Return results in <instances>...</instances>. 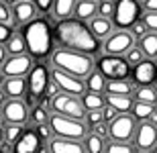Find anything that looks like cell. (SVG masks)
<instances>
[{
	"mask_svg": "<svg viewBox=\"0 0 157 153\" xmlns=\"http://www.w3.org/2000/svg\"><path fill=\"white\" fill-rule=\"evenodd\" d=\"M51 35L59 45V49H71V51L88 53V55L100 51V41L90 33L88 25L80 18H59Z\"/></svg>",
	"mask_w": 157,
	"mask_h": 153,
	"instance_id": "6da1fadb",
	"label": "cell"
},
{
	"mask_svg": "<svg viewBox=\"0 0 157 153\" xmlns=\"http://www.w3.org/2000/svg\"><path fill=\"white\" fill-rule=\"evenodd\" d=\"M23 39L25 47L29 51L31 59H43L47 55H51V27L45 18H33L27 25H23Z\"/></svg>",
	"mask_w": 157,
	"mask_h": 153,
	"instance_id": "7a4b0ae2",
	"label": "cell"
},
{
	"mask_svg": "<svg viewBox=\"0 0 157 153\" xmlns=\"http://www.w3.org/2000/svg\"><path fill=\"white\" fill-rule=\"evenodd\" d=\"M51 61L57 70L65 71V74H71L76 78H86L90 71H94V65H96L92 55L71 51V49H57V51H53Z\"/></svg>",
	"mask_w": 157,
	"mask_h": 153,
	"instance_id": "3957f363",
	"label": "cell"
},
{
	"mask_svg": "<svg viewBox=\"0 0 157 153\" xmlns=\"http://www.w3.org/2000/svg\"><path fill=\"white\" fill-rule=\"evenodd\" d=\"M49 129L51 133H55V137H63V139H76V141H82L86 137V124L82 120H76V118H70V117H63V114H57L53 112L49 120Z\"/></svg>",
	"mask_w": 157,
	"mask_h": 153,
	"instance_id": "277c9868",
	"label": "cell"
},
{
	"mask_svg": "<svg viewBox=\"0 0 157 153\" xmlns=\"http://www.w3.org/2000/svg\"><path fill=\"white\" fill-rule=\"evenodd\" d=\"M49 70H47L45 63H35L31 65L29 74H27V92L29 94V102L31 104H37L39 100L45 98V92H47V84H49Z\"/></svg>",
	"mask_w": 157,
	"mask_h": 153,
	"instance_id": "5b68a950",
	"label": "cell"
},
{
	"mask_svg": "<svg viewBox=\"0 0 157 153\" xmlns=\"http://www.w3.org/2000/svg\"><path fill=\"white\" fill-rule=\"evenodd\" d=\"M141 6L139 0H114V8H112V27H118V29L127 31L135 21L141 18Z\"/></svg>",
	"mask_w": 157,
	"mask_h": 153,
	"instance_id": "8992f818",
	"label": "cell"
},
{
	"mask_svg": "<svg viewBox=\"0 0 157 153\" xmlns=\"http://www.w3.org/2000/svg\"><path fill=\"white\" fill-rule=\"evenodd\" d=\"M96 65L104 80H128L131 78V65L121 55H102L96 61Z\"/></svg>",
	"mask_w": 157,
	"mask_h": 153,
	"instance_id": "52a82bcc",
	"label": "cell"
},
{
	"mask_svg": "<svg viewBox=\"0 0 157 153\" xmlns=\"http://www.w3.org/2000/svg\"><path fill=\"white\" fill-rule=\"evenodd\" d=\"M51 106L57 114H63V117L76 118V120H82L86 117V108L82 104L80 96H71V94H57L51 98Z\"/></svg>",
	"mask_w": 157,
	"mask_h": 153,
	"instance_id": "ba28073f",
	"label": "cell"
},
{
	"mask_svg": "<svg viewBox=\"0 0 157 153\" xmlns=\"http://www.w3.org/2000/svg\"><path fill=\"white\" fill-rule=\"evenodd\" d=\"M135 118L131 114H117L108 123V135L117 143H128L135 135Z\"/></svg>",
	"mask_w": 157,
	"mask_h": 153,
	"instance_id": "9c48e42d",
	"label": "cell"
},
{
	"mask_svg": "<svg viewBox=\"0 0 157 153\" xmlns=\"http://www.w3.org/2000/svg\"><path fill=\"white\" fill-rule=\"evenodd\" d=\"M49 78L57 84L59 92H63V94L82 96L84 92H86V84H84L82 78H76V76H71V74H65V71L57 70V67H53V70L49 71Z\"/></svg>",
	"mask_w": 157,
	"mask_h": 153,
	"instance_id": "30bf717a",
	"label": "cell"
},
{
	"mask_svg": "<svg viewBox=\"0 0 157 153\" xmlns=\"http://www.w3.org/2000/svg\"><path fill=\"white\" fill-rule=\"evenodd\" d=\"M0 114L2 120L6 124H25L29 120V108L27 102H23L21 98H10L0 106Z\"/></svg>",
	"mask_w": 157,
	"mask_h": 153,
	"instance_id": "8fae6325",
	"label": "cell"
},
{
	"mask_svg": "<svg viewBox=\"0 0 157 153\" xmlns=\"http://www.w3.org/2000/svg\"><path fill=\"white\" fill-rule=\"evenodd\" d=\"M31 65H33V59L29 55H10V57H6L0 65V74L6 78H25L29 74Z\"/></svg>",
	"mask_w": 157,
	"mask_h": 153,
	"instance_id": "7c38bea8",
	"label": "cell"
},
{
	"mask_svg": "<svg viewBox=\"0 0 157 153\" xmlns=\"http://www.w3.org/2000/svg\"><path fill=\"white\" fill-rule=\"evenodd\" d=\"M133 45H135L133 35L124 29H118L117 33H110V35L106 37L102 47H104L106 55H124Z\"/></svg>",
	"mask_w": 157,
	"mask_h": 153,
	"instance_id": "4fadbf2b",
	"label": "cell"
},
{
	"mask_svg": "<svg viewBox=\"0 0 157 153\" xmlns=\"http://www.w3.org/2000/svg\"><path fill=\"white\" fill-rule=\"evenodd\" d=\"M133 139H135L137 149H141V151H151V147L157 143V127L151 124L149 120H143L141 124H137Z\"/></svg>",
	"mask_w": 157,
	"mask_h": 153,
	"instance_id": "5bb4252c",
	"label": "cell"
},
{
	"mask_svg": "<svg viewBox=\"0 0 157 153\" xmlns=\"http://www.w3.org/2000/svg\"><path fill=\"white\" fill-rule=\"evenodd\" d=\"M157 80V65L151 59H143L141 63L131 67V82L139 86H149Z\"/></svg>",
	"mask_w": 157,
	"mask_h": 153,
	"instance_id": "9a60e30c",
	"label": "cell"
},
{
	"mask_svg": "<svg viewBox=\"0 0 157 153\" xmlns=\"http://www.w3.org/2000/svg\"><path fill=\"white\" fill-rule=\"evenodd\" d=\"M41 145L43 143H41L35 129H23V133L12 143V153H37Z\"/></svg>",
	"mask_w": 157,
	"mask_h": 153,
	"instance_id": "2e32d148",
	"label": "cell"
},
{
	"mask_svg": "<svg viewBox=\"0 0 157 153\" xmlns=\"http://www.w3.org/2000/svg\"><path fill=\"white\" fill-rule=\"evenodd\" d=\"M10 12H12V21H14V25H21V27H23V25H27L29 21L35 18L37 8H35V4H33L31 0H17V2L12 4Z\"/></svg>",
	"mask_w": 157,
	"mask_h": 153,
	"instance_id": "e0dca14e",
	"label": "cell"
},
{
	"mask_svg": "<svg viewBox=\"0 0 157 153\" xmlns=\"http://www.w3.org/2000/svg\"><path fill=\"white\" fill-rule=\"evenodd\" d=\"M49 153H86V149L82 141L55 137V139H49Z\"/></svg>",
	"mask_w": 157,
	"mask_h": 153,
	"instance_id": "ac0fdd59",
	"label": "cell"
},
{
	"mask_svg": "<svg viewBox=\"0 0 157 153\" xmlns=\"http://www.w3.org/2000/svg\"><path fill=\"white\" fill-rule=\"evenodd\" d=\"M88 29H90V33L100 41V39H106V37L112 33V21L106 18V17H94V18H90Z\"/></svg>",
	"mask_w": 157,
	"mask_h": 153,
	"instance_id": "d6986e66",
	"label": "cell"
},
{
	"mask_svg": "<svg viewBox=\"0 0 157 153\" xmlns=\"http://www.w3.org/2000/svg\"><path fill=\"white\" fill-rule=\"evenodd\" d=\"M4 96H10V98H23V94L27 92V82L25 78H6L4 82Z\"/></svg>",
	"mask_w": 157,
	"mask_h": 153,
	"instance_id": "ffe728a7",
	"label": "cell"
},
{
	"mask_svg": "<svg viewBox=\"0 0 157 153\" xmlns=\"http://www.w3.org/2000/svg\"><path fill=\"white\" fill-rule=\"evenodd\" d=\"M96 12H98V4H96V0H78L76 2V8H74V14L76 18L80 21H90V18L96 17Z\"/></svg>",
	"mask_w": 157,
	"mask_h": 153,
	"instance_id": "44dd1931",
	"label": "cell"
},
{
	"mask_svg": "<svg viewBox=\"0 0 157 153\" xmlns=\"http://www.w3.org/2000/svg\"><path fill=\"white\" fill-rule=\"evenodd\" d=\"M106 94H121V96H133L135 84L131 80H108L104 84Z\"/></svg>",
	"mask_w": 157,
	"mask_h": 153,
	"instance_id": "7402d4cb",
	"label": "cell"
},
{
	"mask_svg": "<svg viewBox=\"0 0 157 153\" xmlns=\"http://www.w3.org/2000/svg\"><path fill=\"white\" fill-rule=\"evenodd\" d=\"M104 102L108 106H112L118 114H127L133 106V96H121V94H106Z\"/></svg>",
	"mask_w": 157,
	"mask_h": 153,
	"instance_id": "603a6c76",
	"label": "cell"
},
{
	"mask_svg": "<svg viewBox=\"0 0 157 153\" xmlns=\"http://www.w3.org/2000/svg\"><path fill=\"white\" fill-rule=\"evenodd\" d=\"M135 94V102H145V104H157V88L153 86V84H149V86H137V88L133 90Z\"/></svg>",
	"mask_w": 157,
	"mask_h": 153,
	"instance_id": "cb8c5ba5",
	"label": "cell"
},
{
	"mask_svg": "<svg viewBox=\"0 0 157 153\" xmlns=\"http://www.w3.org/2000/svg\"><path fill=\"white\" fill-rule=\"evenodd\" d=\"M139 49L143 51V55L149 59H153L157 55V33L149 31L139 39Z\"/></svg>",
	"mask_w": 157,
	"mask_h": 153,
	"instance_id": "d4e9b609",
	"label": "cell"
},
{
	"mask_svg": "<svg viewBox=\"0 0 157 153\" xmlns=\"http://www.w3.org/2000/svg\"><path fill=\"white\" fill-rule=\"evenodd\" d=\"M76 2L78 0H53V14L57 18H67L74 14V8H76Z\"/></svg>",
	"mask_w": 157,
	"mask_h": 153,
	"instance_id": "484cf974",
	"label": "cell"
},
{
	"mask_svg": "<svg viewBox=\"0 0 157 153\" xmlns=\"http://www.w3.org/2000/svg\"><path fill=\"white\" fill-rule=\"evenodd\" d=\"M4 45H6L4 47L6 53H10V55H21V53L27 51V47H25V39H23V33H21V31H18V33H12Z\"/></svg>",
	"mask_w": 157,
	"mask_h": 153,
	"instance_id": "4316f807",
	"label": "cell"
},
{
	"mask_svg": "<svg viewBox=\"0 0 157 153\" xmlns=\"http://www.w3.org/2000/svg\"><path fill=\"white\" fill-rule=\"evenodd\" d=\"M86 90L88 92H94V94H100V92H104V84L106 80L102 78V74L100 71H90L86 76Z\"/></svg>",
	"mask_w": 157,
	"mask_h": 153,
	"instance_id": "83f0119b",
	"label": "cell"
},
{
	"mask_svg": "<svg viewBox=\"0 0 157 153\" xmlns=\"http://www.w3.org/2000/svg\"><path fill=\"white\" fill-rule=\"evenodd\" d=\"M84 149H86V153H104V147H106V143L104 139H100L98 135H86L84 137Z\"/></svg>",
	"mask_w": 157,
	"mask_h": 153,
	"instance_id": "f1b7e54d",
	"label": "cell"
},
{
	"mask_svg": "<svg viewBox=\"0 0 157 153\" xmlns=\"http://www.w3.org/2000/svg\"><path fill=\"white\" fill-rule=\"evenodd\" d=\"M82 104H84L86 110H100L106 102H104V96H102V94L88 92V94H82Z\"/></svg>",
	"mask_w": 157,
	"mask_h": 153,
	"instance_id": "f546056e",
	"label": "cell"
},
{
	"mask_svg": "<svg viewBox=\"0 0 157 153\" xmlns=\"http://www.w3.org/2000/svg\"><path fill=\"white\" fill-rule=\"evenodd\" d=\"M153 110H155V106H153V104L133 102V106H131V110H128V112H133V118H139V120H149V117H151Z\"/></svg>",
	"mask_w": 157,
	"mask_h": 153,
	"instance_id": "4dcf8cb0",
	"label": "cell"
},
{
	"mask_svg": "<svg viewBox=\"0 0 157 153\" xmlns=\"http://www.w3.org/2000/svg\"><path fill=\"white\" fill-rule=\"evenodd\" d=\"M29 118H31L33 124H45L47 120H49V114H47V110L43 106H35V108L29 112Z\"/></svg>",
	"mask_w": 157,
	"mask_h": 153,
	"instance_id": "1f68e13d",
	"label": "cell"
},
{
	"mask_svg": "<svg viewBox=\"0 0 157 153\" xmlns=\"http://www.w3.org/2000/svg\"><path fill=\"white\" fill-rule=\"evenodd\" d=\"M143 59H145L143 51H141L139 47H135V45H133L131 49H128L127 53H124V61H127V63L131 65V67H133V65H137V63H141Z\"/></svg>",
	"mask_w": 157,
	"mask_h": 153,
	"instance_id": "d6a6232c",
	"label": "cell"
},
{
	"mask_svg": "<svg viewBox=\"0 0 157 153\" xmlns=\"http://www.w3.org/2000/svg\"><path fill=\"white\" fill-rule=\"evenodd\" d=\"M2 131H4V141L6 143H14L17 137L23 133V124H6Z\"/></svg>",
	"mask_w": 157,
	"mask_h": 153,
	"instance_id": "836d02e7",
	"label": "cell"
},
{
	"mask_svg": "<svg viewBox=\"0 0 157 153\" xmlns=\"http://www.w3.org/2000/svg\"><path fill=\"white\" fill-rule=\"evenodd\" d=\"M106 153H135V147L131 143H110L108 147H104Z\"/></svg>",
	"mask_w": 157,
	"mask_h": 153,
	"instance_id": "e575fe53",
	"label": "cell"
},
{
	"mask_svg": "<svg viewBox=\"0 0 157 153\" xmlns=\"http://www.w3.org/2000/svg\"><path fill=\"white\" fill-rule=\"evenodd\" d=\"M141 21H143V25L147 27V31L157 33V12H145Z\"/></svg>",
	"mask_w": 157,
	"mask_h": 153,
	"instance_id": "d590c367",
	"label": "cell"
},
{
	"mask_svg": "<svg viewBox=\"0 0 157 153\" xmlns=\"http://www.w3.org/2000/svg\"><path fill=\"white\" fill-rule=\"evenodd\" d=\"M128 29H131L128 33L133 35V39H141V37H143V35L147 33V27L143 25V21H141V18H139V21H135V23L131 25Z\"/></svg>",
	"mask_w": 157,
	"mask_h": 153,
	"instance_id": "8d00e7d4",
	"label": "cell"
},
{
	"mask_svg": "<svg viewBox=\"0 0 157 153\" xmlns=\"http://www.w3.org/2000/svg\"><path fill=\"white\" fill-rule=\"evenodd\" d=\"M112 8H114V2H112V0H102V2L98 4V12H100V17L110 18V17H112Z\"/></svg>",
	"mask_w": 157,
	"mask_h": 153,
	"instance_id": "74e56055",
	"label": "cell"
},
{
	"mask_svg": "<svg viewBox=\"0 0 157 153\" xmlns=\"http://www.w3.org/2000/svg\"><path fill=\"white\" fill-rule=\"evenodd\" d=\"M86 123L88 127H94V124H98L102 120V110H86Z\"/></svg>",
	"mask_w": 157,
	"mask_h": 153,
	"instance_id": "f35d334b",
	"label": "cell"
},
{
	"mask_svg": "<svg viewBox=\"0 0 157 153\" xmlns=\"http://www.w3.org/2000/svg\"><path fill=\"white\" fill-rule=\"evenodd\" d=\"M37 127V135H39V139L41 141H49V139H51V129H49V124H35Z\"/></svg>",
	"mask_w": 157,
	"mask_h": 153,
	"instance_id": "ab89813d",
	"label": "cell"
},
{
	"mask_svg": "<svg viewBox=\"0 0 157 153\" xmlns=\"http://www.w3.org/2000/svg\"><path fill=\"white\" fill-rule=\"evenodd\" d=\"M0 23H6V25L12 23V12L4 2H0Z\"/></svg>",
	"mask_w": 157,
	"mask_h": 153,
	"instance_id": "60d3db41",
	"label": "cell"
},
{
	"mask_svg": "<svg viewBox=\"0 0 157 153\" xmlns=\"http://www.w3.org/2000/svg\"><path fill=\"white\" fill-rule=\"evenodd\" d=\"M12 33H14V31H12V27H10V25L0 23V45L8 41V37H10Z\"/></svg>",
	"mask_w": 157,
	"mask_h": 153,
	"instance_id": "b9f144b4",
	"label": "cell"
},
{
	"mask_svg": "<svg viewBox=\"0 0 157 153\" xmlns=\"http://www.w3.org/2000/svg\"><path fill=\"white\" fill-rule=\"evenodd\" d=\"M100 110H102V120H104V123H110L112 118H114V117L118 114V112L114 110L112 106H108V104H104L102 108H100Z\"/></svg>",
	"mask_w": 157,
	"mask_h": 153,
	"instance_id": "7bdbcfd3",
	"label": "cell"
},
{
	"mask_svg": "<svg viewBox=\"0 0 157 153\" xmlns=\"http://www.w3.org/2000/svg\"><path fill=\"white\" fill-rule=\"evenodd\" d=\"M33 4H35L37 10H41V12H49V10H51L53 0H33Z\"/></svg>",
	"mask_w": 157,
	"mask_h": 153,
	"instance_id": "ee69618b",
	"label": "cell"
},
{
	"mask_svg": "<svg viewBox=\"0 0 157 153\" xmlns=\"http://www.w3.org/2000/svg\"><path fill=\"white\" fill-rule=\"evenodd\" d=\"M92 129H94V135H98L100 139H104V137L108 135V127H106V123H104V120H100L98 124H94Z\"/></svg>",
	"mask_w": 157,
	"mask_h": 153,
	"instance_id": "f6af8a7d",
	"label": "cell"
},
{
	"mask_svg": "<svg viewBox=\"0 0 157 153\" xmlns=\"http://www.w3.org/2000/svg\"><path fill=\"white\" fill-rule=\"evenodd\" d=\"M143 6L147 12H157V0H143Z\"/></svg>",
	"mask_w": 157,
	"mask_h": 153,
	"instance_id": "bcb514c9",
	"label": "cell"
},
{
	"mask_svg": "<svg viewBox=\"0 0 157 153\" xmlns=\"http://www.w3.org/2000/svg\"><path fill=\"white\" fill-rule=\"evenodd\" d=\"M4 59H6V49H4V45H0V65H2Z\"/></svg>",
	"mask_w": 157,
	"mask_h": 153,
	"instance_id": "7dc6e473",
	"label": "cell"
},
{
	"mask_svg": "<svg viewBox=\"0 0 157 153\" xmlns=\"http://www.w3.org/2000/svg\"><path fill=\"white\" fill-rule=\"evenodd\" d=\"M0 2H4L6 6H12V4H14V2H17V0H0Z\"/></svg>",
	"mask_w": 157,
	"mask_h": 153,
	"instance_id": "c3c4849f",
	"label": "cell"
},
{
	"mask_svg": "<svg viewBox=\"0 0 157 153\" xmlns=\"http://www.w3.org/2000/svg\"><path fill=\"white\" fill-rule=\"evenodd\" d=\"M37 153H49V149H45V147H43V145H41V147L37 149Z\"/></svg>",
	"mask_w": 157,
	"mask_h": 153,
	"instance_id": "681fc988",
	"label": "cell"
},
{
	"mask_svg": "<svg viewBox=\"0 0 157 153\" xmlns=\"http://www.w3.org/2000/svg\"><path fill=\"white\" fill-rule=\"evenodd\" d=\"M2 141H4V131H2V127H0V145H2Z\"/></svg>",
	"mask_w": 157,
	"mask_h": 153,
	"instance_id": "f907efd6",
	"label": "cell"
},
{
	"mask_svg": "<svg viewBox=\"0 0 157 153\" xmlns=\"http://www.w3.org/2000/svg\"><path fill=\"white\" fill-rule=\"evenodd\" d=\"M4 104V92H2V90H0V106Z\"/></svg>",
	"mask_w": 157,
	"mask_h": 153,
	"instance_id": "816d5d0a",
	"label": "cell"
},
{
	"mask_svg": "<svg viewBox=\"0 0 157 153\" xmlns=\"http://www.w3.org/2000/svg\"><path fill=\"white\" fill-rule=\"evenodd\" d=\"M149 153H157V143H155V145L151 147V151H149Z\"/></svg>",
	"mask_w": 157,
	"mask_h": 153,
	"instance_id": "f5cc1de1",
	"label": "cell"
},
{
	"mask_svg": "<svg viewBox=\"0 0 157 153\" xmlns=\"http://www.w3.org/2000/svg\"><path fill=\"white\" fill-rule=\"evenodd\" d=\"M2 82H4V76H2V74H0V86H2Z\"/></svg>",
	"mask_w": 157,
	"mask_h": 153,
	"instance_id": "db71d44e",
	"label": "cell"
},
{
	"mask_svg": "<svg viewBox=\"0 0 157 153\" xmlns=\"http://www.w3.org/2000/svg\"><path fill=\"white\" fill-rule=\"evenodd\" d=\"M153 59H155V61H153V63H155V65H157V55H155V57H153Z\"/></svg>",
	"mask_w": 157,
	"mask_h": 153,
	"instance_id": "11a10c76",
	"label": "cell"
},
{
	"mask_svg": "<svg viewBox=\"0 0 157 153\" xmlns=\"http://www.w3.org/2000/svg\"><path fill=\"white\" fill-rule=\"evenodd\" d=\"M0 123H2V114H0Z\"/></svg>",
	"mask_w": 157,
	"mask_h": 153,
	"instance_id": "9f6ffc18",
	"label": "cell"
},
{
	"mask_svg": "<svg viewBox=\"0 0 157 153\" xmlns=\"http://www.w3.org/2000/svg\"><path fill=\"white\" fill-rule=\"evenodd\" d=\"M141 153H149V151H141Z\"/></svg>",
	"mask_w": 157,
	"mask_h": 153,
	"instance_id": "6f0895ef",
	"label": "cell"
},
{
	"mask_svg": "<svg viewBox=\"0 0 157 153\" xmlns=\"http://www.w3.org/2000/svg\"><path fill=\"white\" fill-rule=\"evenodd\" d=\"M139 2H143V0H139Z\"/></svg>",
	"mask_w": 157,
	"mask_h": 153,
	"instance_id": "680465c9",
	"label": "cell"
},
{
	"mask_svg": "<svg viewBox=\"0 0 157 153\" xmlns=\"http://www.w3.org/2000/svg\"><path fill=\"white\" fill-rule=\"evenodd\" d=\"M0 153H4V151H0Z\"/></svg>",
	"mask_w": 157,
	"mask_h": 153,
	"instance_id": "91938a15",
	"label": "cell"
},
{
	"mask_svg": "<svg viewBox=\"0 0 157 153\" xmlns=\"http://www.w3.org/2000/svg\"><path fill=\"white\" fill-rule=\"evenodd\" d=\"M112 2H114V0H112Z\"/></svg>",
	"mask_w": 157,
	"mask_h": 153,
	"instance_id": "94428289",
	"label": "cell"
}]
</instances>
